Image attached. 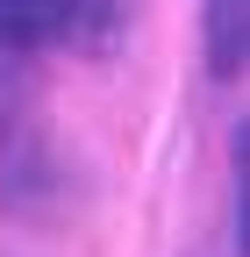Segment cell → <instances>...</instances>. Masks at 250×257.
Here are the masks:
<instances>
[{
	"label": "cell",
	"instance_id": "7a4b0ae2",
	"mask_svg": "<svg viewBox=\"0 0 250 257\" xmlns=\"http://www.w3.org/2000/svg\"><path fill=\"white\" fill-rule=\"evenodd\" d=\"M207 15H214V72H236V57H243V0H207Z\"/></svg>",
	"mask_w": 250,
	"mask_h": 257
},
{
	"label": "cell",
	"instance_id": "6da1fadb",
	"mask_svg": "<svg viewBox=\"0 0 250 257\" xmlns=\"http://www.w3.org/2000/svg\"><path fill=\"white\" fill-rule=\"evenodd\" d=\"M79 0H0V43H50L65 36Z\"/></svg>",
	"mask_w": 250,
	"mask_h": 257
}]
</instances>
